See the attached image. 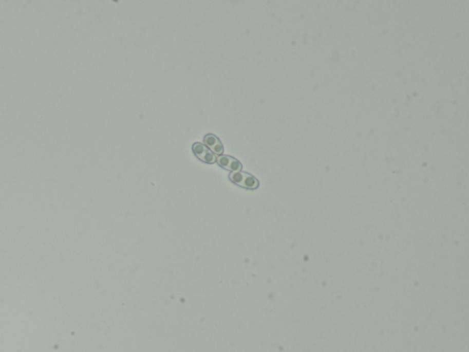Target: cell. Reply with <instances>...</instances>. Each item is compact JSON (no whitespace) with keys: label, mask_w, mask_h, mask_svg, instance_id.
Listing matches in <instances>:
<instances>
[{"label":"cell","mask_w":469,"mask_h":352,"mask_svg":"<svg viewBox=\"0 0 469 352\" xmlns=\"http://www.w3.org/2000/svg\"><path fill=\"white\" fill-rule=\"evenodd\" d=\"M216 162L218 165L226 170L231 171V172H239L242 169V164L240 161L235 159V158L229 156V155H219L216 158Z\"/></svg>","instance_id":"3"},{"label":"cell","mask_w":469,"mask_h":352,"mask_svg":"<svg viewBox=\"0 0 469 352\" xmlns=\"http://www.w3.org/2000/svg\"><path fill=\"white\" fill-rule=\"evenodd\" d=\"M203 142L214 154L222 155L224 153V146L216 135L207 134L203 138Z\"/></svg>","instance_id":"4"},{"label":"cell","mask_w":469,"mask_h":352,"mask_svg":"<svg viewBox=\"0 0 469 352\" xmlns=\"http://www.w3.org/2000/svg\"><path fill=\"white\" fill-rule=\"evenodd\" d=\"M193 152L200 161H203L205 163H209V164L216 162V154L212 153L211 151L203 143L196 142L193 145Z\"/></svg>","instance_id":"2"},{"label":"cell","mask_w":469,"mask_h":352,"mask_svg":"<svg viewBox=\"0 0 469 352\" xmlns=\"http://www.w3.org/2000/svg\"><path fill=\"white\" fill-rule=\"evenodd\" d=\"M229 179L238 187H243L249 190H256L259 187L258 179L253 175L244 172H232L229 174Z\"/></svg>","instance_id":"1"}]
</instances>
